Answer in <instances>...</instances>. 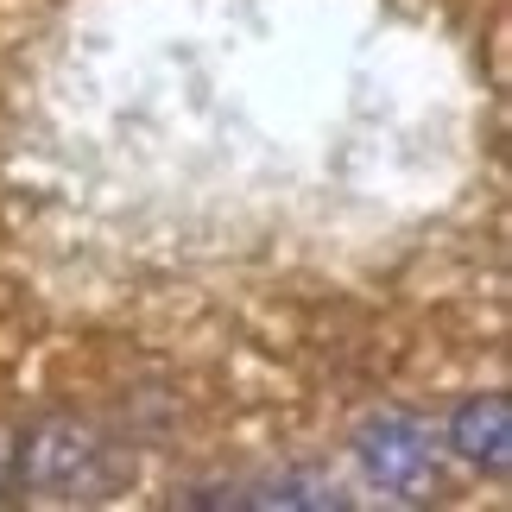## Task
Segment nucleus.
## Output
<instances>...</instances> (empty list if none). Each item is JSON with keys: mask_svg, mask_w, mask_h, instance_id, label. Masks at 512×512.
<instances>
[{"mask_svg": "<svg viewBox=\"0 0 512 512\" xmlns=\"http://www.w3.org/2000/svg\"><path fill=\"white\" fill-rule=\"evenodd\" d=\"M13 456L19 487H32L38 500H102L114 487V449L83 418H45L26 430V443H13Z\"/></svg>", "mask_w": 512, "mask_h": 512, "instance_id": "obj_1", "label": "nucleus"}, {"mask_svg": "<svg viewBox=\"0 0 512 512\" xmlns=\"http://www.w3.org/2000/svg\"><path fill=\"white\" fill-rule=\"evenodd\" d=\"M13 487H19V456H13V443L0 437V500H7Z\"/></svg>", "mask_w": 512, "mask_h": 512, "instance_id": "obj_5", "label": "nucleus"}, {"mask_svg": "<svg viewBox=\"0 0 512 512\" xmlns=\"http://www.w3.org/2000/svg\"><path fill=\"white\" fill-rule=\"evenodd\" d=\"M354 462L373 487L399 500H430V487H437V443L411 411H373L354 430Z\"/></svg>", "mask_w": 512, "mask_h": 512, "instance_id": "obj_2", "label": "nucleus"}, {"mask_svg": "<svg viewBox=\"0 0 512 512\" xmlns=\"http://www.w3.org/2000/svg\"><path fill=\"white\" fill-rule=\"evenodd\" d=\"M209 500H234V506H310V512L348 506L336 494V481H317V475H272V481L241 487V494H196V506H209Z\"/></svg>", "mask_w": 512, "mask_h": 512, "instance_id": "obj_4", "label": "nucleus"}, {"mask_svg": "<svg viewBox=\"0 0 512 512\" xmlns=\"http://www.w3.org/2000/svg\"><path fill=\"white\" fill-rule=\"evenodd\" d=\"M449 443L462 462H475L481 475H506L512 468V399L506 392H475L449 418Z\"/></svg>", "mask_w": 512, "mask_h": 512, "instance_id": "obj_3", "label": "nucleus"}]
</instances>
